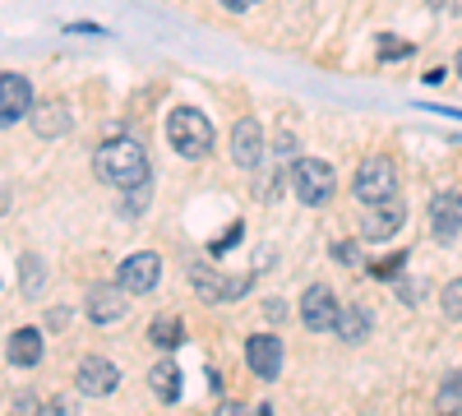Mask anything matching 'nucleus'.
Returning a JSON list of instances; mask_svg holds the SVG:
<instances>
[{"mask_svg": "<svg viewBox=\"0 0 462 416\" xmlns=\"http://www.w3.org/2000/svg\"><path fill=\"white\" fill-rule=\"evenodd\" d=\"M158 278H162V259L152 254V250H139V254H130L121 269H116V282H121L130 296H148L152 287H158Z\"/></svg>", "mask_w": 462, "mask_h": 416, "instance_id": "nucleus-6", "label": "nucleus"}, {"mask_svg": "<svg viewBox=\"0 0 462 416\" xmlns=\"http://www.w3.org/2000/svg\"><path fill=\"white\" fill-rule=\"evenodd\" d=\"M148 337H152L158 347H180L185 328H180V319H167V315H158V319H152V328H148Z\"/></svg>", "mask_w": 462, "mask_h": 416, "instance_id": "nucleus-19", "label": "nucleus"}, {"mask_svg": "<svg viewBox=\"0 0 462 416\" xmlns=\"http://www.w3.org/2000/svg\"><path fill=\"white\" fill-rule=\"evenodd\" d=\"M291 185H296V199H300L305 208H319V204L333 199L337 176H333V167L319 162V158H300V162L291 167Z\"/></svg>", "mask_w": 462, "mask_h": 416, "instance_id": "nucleus-4", "label": "nucleus"}, {"mask_svg": "<svg viewBox=\"0 0 462 416\" xmlns=\"http://www.w3.org/2000/svg\"><path fill=\"white\" fill-rule=\"evenodd\" d=\"M93 171L116 190H139V185H148V153L139 139H106L93 153Z\"/></svg>", "mask_w": 462, "mask_h": 416, "instance_id": "nucleus-1", "label": "nucleus"}, {"mask_svg": "<svg viewBox=\"0 0 462 416\" xmlns=\"http://www.w3.org/2000/svg\"><path fill=\"white\" fill-rule=\"evenodd\" d=\"M453 69H457V79H462V51H457V60H453Z\"/></svg>", "mask_w": 462, "mask_h": 416, "instance_id": "nucleus-31", "label": "nucleus"}, {"mask_svg": "<svg viewBox=\"0 0 462 416\" xmlns=\"http://www.w3.org/2000/svg\"><path fill=\"white\" fill-rule=\"evenodd\" d=\"M263 315H268V319H282V315H287V306H282V300H268Z\"/></svg>", "mask_w": 462, "mask_h": 416, "instance_id": "nucleus-29", "label": "nucleus"}, {"mask_svg": "<svg viewBox=\"0 0 462 416\" xmlns=\"http://www.w3.org/2000/svg\"><path fill=\"white\" fill-rule=\"evenodd\" d=\"M74 384H79L84 398H111L116 384H121V370H116L106 356H84L79 370H74Z\"/></svg>", "mask_w": 462, "mask_h": 416, "instance_id": "nucleus-8", "label": "nucleus"}, {"mask_svg": "<svg viewBox=\"0 0 462 416\" xmlns=\"http://www.w3.org/2000/svg\"><path fill=\"white\" fill-rule=\"evenodd\" d=\"M333 259H337V263H352V269H356V263H361V250H356L352 241H337V245H333Z\"/></svg>", "mask_w": 462, "mask_h": 416, "instance_id": "nucleus-25", "label": "nucleus"}, {"mask_svg": "<svg viewBox=\"0 0 462 416\" xmlns=\"http://www.w3.org/2000/svg\"><path fill=\"white\" fill-rule=\"evenodd\" d=\"M407 222V204H379V208H370L365 213V222H361V232H365V241H389L398 226Z\"/></svg>", "mask_w": 462, "mask_h": 416, "instance_id": "nucleus-14", "label": "nucleus"}, {"mask_svg": "<svg viewBox=\"0 0 462 416\" xmlns=\"http://www.w3.org/2000/svg\"><path fill=\"white\" fill-rule=\"evenodd\" d=\"M19 269H23V291H28V296L42 291V263H37V259H23Z\"/></svg>", "mask_w": 462, "mask_h": 416, "instance_id": "nucleus-22", "label": "nucleus"}, {"mask_svg": "<svg viewBox=\"0 0 462 416\" xmlns=\"http://www.w3.org/2000/svg\"><path fill=\"white\" fill-rule=\"evenodd\" d=\"M143 204H148V185H139V190H125L121 213H125V217H139V213H143Z\"/></svg>", "mask_w": 462, "mask_h": 416, "instance_id": "nucleus-23", "label": "nucleus"}, {"mask_svg": "<svg viewBox=\"0 0 462 416\" xmlns=\"http://www.w3.org/2000/svg\"><path fill=\"white\" fill-rule=\"evenodd\" d=\"M439 306H444V315H448V319H462V278L444 282V291H439Z\"/></svg>", "mask_w": 462, "mask_h": 416, "instance_id": "nucleus-21", "label": "nucleus"}, {"mask_svg": "<svg viewBox=\"0 0 462 416\" xmlns=\"http://www.w3.org/2000/svg\"><path fill=\"white\" fill-rule=\"evenodd\" d=\"M352 190H356V199L361 204H393L398 199V167L389 162V158H365L361 162V171H356V180H352Z\"/></svg>", "mask_w": 462, "mask_h": 416, "instance_id": "nucleus-3", "label": "nucleus"}, {"mask_svg": "<svg viewBox=\"0 0 462 416\" xmlns=\"http://www.w3.org/2000/svg\"><path fill=\"white\" fill-rule=\"evenodd\" d=\"M23 116H32V84L10 69V74H0V121L14 130Z\"/></svg>", "mask_w": 462, "mask_h": 416, "instance_id": "nucleus-9", "label": "nucleus"}, {"mask_svg": "<svg viewBox=\"0 0 462 416\" xmlns=\"http://www.w3.org/2000/svg\"><path fill=\"white\" fill-rule=\"evenodd\" d=\"M42 324H47L51 333H60V328L69 324V310H65V306H56V310H47V315H42Z\"/></svg>", "mask_w": 462, "mask_h": 416, "instance_id": "nucleus-26", "label": "nucleus"}, {"mask_svg": "<svg viewBox=\"0 0 462 416\" xmlns=\"http://www.w3.org/2000/svg\"><path fill=\"white\" fill-rule=\"evenodd\" d=\"M435 411L439 416H462V380H444V389L435 398Z\"/></svg>", "mask_w": 462, "mask_h": 416, "instance_id": "nucleus-20", "label": "nucleus"}, {"mask_svg": "<svg viewBox=\"0 0 462 416\" xmlns=\"http://www.w3.org/2000/svg\"><path fill=\"white\" fill-rule=\"evenodd\" d=\"M231 162H236L241 171H254L259 162H263V130H259V121H236L231 125Z\"/></svg>", "mask_w": 462, "mask_h": 416, "instance_id": "nucleus-11", "label": "nucleus"}, {"mask_svg": "<svg viewBox=\"0 0 462 416\" xmlns=\"http://www.w3.org/2000/svg\"><path fill=\"white\" fill-rule=\"evenodd\" d=\"M435 111H439V116H453V121H462V111H457V106H435Z\"/></svg>", "mask_w": 462, "mask_h": 416, "instance_id": "nucleus-30", "label": "nucleus"}, {"mask_svg": "<svg viewBox=\"0 0 462 416\" xmlns=\"http://www.w3.org/2000/svg\"><path fill=\"white\" fill-rule=\"evenodd\" d=\"M88 319L97 324V328H111V324H121L125 319V306H130V291L121 287V282H97L93 291H88Z\"/></svg>", "mask_w": 462, "mask_h": 416, "instance_id": "nucleus-7", "label": "nucleus"}, {"mask_svg": "<svg viewBox=\"0 0 462 416\" xmlns=\"http://www.w3.org/2000/svg\"><path fill=\"white\" fill-rule=\"evenodd\" d=\"M213 416H250V411H245V407H241V402H222V407H217V411H213Z\"/></svg>", "mask_w": 462, "mask_h": 416, "instance_id": "nucleus-28", "label": "nucleus"}, {"mask_svg": "<svg viewBox=\"0 0 462 416\" xmlns=\"http://www.w3.org/2000/svg\"><path fill=\"white\" fill-rule=\"evenodd\" d=\"M430 232H435L439 245H453V241L462 236V195L439 190V195L430 199Z\"/></svg>", "mask_w": 462, "mask_h": 416, "instance_id": "nucleus-10", "label": "nucleus"}, {"mask_svg": "<svg viewBox=\"0 0 462 416\" xmlns=\"http://www.w3.org/2000/svg\"><path fill=\"white\" fill-rule=\"evenodd\" d=\"M241 236H245V226H241V222H231V226H226V232H222V236L213 241V254H222V250H231V245H236Z\"/></svg>", "mask_w": 462, "mask_h": 416, "instance_id": "nucleus-24", "label": "nucleus"}, {"mask_svg": "<svg viewBox=\"0 0 462 416\" xmlns=\"http://www.w3.org/2000/svg\"><path fill=\"white\" fill-rule=\"evenodd\" d=\"M457 143H462V134H457Z\"/></svg>", "mask_w": 462, "mask_h": 416, "instance_id": "nucleus-32", "label": "nucleus"}, {"mask_svg": "<svg viewBox=\"0 0 462 416\" xmlns=\"http://www.w3.org/2000/svg\"><path fill=\"white\" fill-rule=\"evenodd\" d=\"M148 389L158 393L162 402H176V398H180V365H176L171 356H162L158 365L148 370Z\"/></svg>", "mask_w": 462, "mask_h": 416, "instance_id": "nucleus-16", "label": "nucleus"}, {"mask_svg": "<svg viewBox=\"0 0 462 416\" xmlns=\"http://www.w3.org/2000/svg\"><path fill=\"white\" fill-rule=\"evenodd\" d=\"M254 5H259V0H222V10H231V14H245Z\"/></svg>", "mask_w": 462, "mask_h": 416, "instance_id": "nucleus-27", "label": "nucleus"}, {"mask_svg": "<svg viewBox=\"0 0 462 416\" xmlns=\"http://www.w3.org/2000/svg\"><path fill=\"white\" fill-rule=\"evenodd\" d=\"M370 328H374V319H370L365 306H346V310L337 315V328H333V333L342 337V343H365Z\"/></svg>", "mask_w": 462, "mask_h": 416, "instance_id": "nucleus-17", "label": "nucleus"}, {"mask_svg": "<svg viewBox=\"0 0 462 416\" xmlns=\"http://www.w3.org/2000/svg\"><path fill=\"white\" fill-rule=\"evenodd\" d=\"M245 365L259 374V380H278V370H282V343H278L273 333L245 337Z\"/></svg>", "mask_w": 462, "mask_h": 416, "instance_id": "nucleus-12", "label": "nucleus"}, {"mask_svg": "<svg viewBox=\"0 0 462 416\" xmlns=\"http://www.w3.org/2000/svg\"><path fill=\"white\" fill-rule=\"evenodd\" d=\"M189 282H195V291L204 300H236L250 291V278H231V273H213V269H195Z\"/></svg>", "mask_w": 462, "mask_h": 416, "instance_id": "nucleus-13", "label": "nucleus"}, {"mask_svg": "<svg viewBox=\"0 0 462 416\" xmlns=\"http://www.w3.org/2000/svg\"><path fill=\"white\" fill-rule=\"evenodd\" d=\"M167 139H171V148H176L180 158H204L208 148H213V125H208L204 111L176 106L171 116H167Z\"/></svg>", "mask_w": 462, "mask_h": 416, "instance_id": "nucleus-2", "label": "nucleus"}, {"mask_svg": "<svg viewBox=\"0 0 462 416\" xmlns=\"http://www.w3.org/2000/svg\"><path fill=\"white\" fill-rule=\"evenodd\" d=\"M42 361V333L37 328H19V333H10V365H37Z\"/></svg>", "mask_w": 462, "mask_h": 416, "instance_id": "nucleus-18", "label": "nucleus"}, {"mask_svg": "<svg viewBox=\"0 0 462 416\" xmlns=\"http://www.w3.org/2000/svg\"><path fill=\"white\" fill-rule=\"evenodd\" d=\"M32 130L42 134V139H60V134H69V106H60V102L32 106Z\"/></svg>", "mask_w": 462, "mask_h": 416, "instance_id": "nucleus-15", "label": "nucleus"}, {"mask_svg": "<svg viewBox=\"0 0 462 416\" xmlns=\"http://www.w3.org/2000/svg\"><path fill=\"white\" fill-rule=\"evenodd\" d=\"M337 315L342 310H337V300H333V291L324 282L300 291V324L310 328V333H333L337 328Z\"/></svg>", "mask_w": 462, "mask_h": 416, "instance_id": "nucleus-5", "label": "nucleus"}]
</instances>
